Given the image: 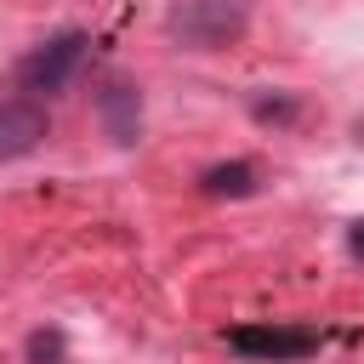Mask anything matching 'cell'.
Returning a JSON list of instances; mask_svg holds the SVG:
<instances>
[{"instance_id": "obj_1", "label": "cell", "mask_w": 364, "mask_h": 364, "mask_svg": "<svg viewBox=\"0 0 364 364\" xmlns=\"http://www.w3.org/2000/svg\"><path fill=\"white\" fill-rule=\"evenodd\" d=\"M250 28L245 0H171L165 6V34L182 51H228Z\"/></svg>"}, {"instance_id": "obj_7", "label": "cell", "mask_w": 364, "mask_h": 364, "mask_svg": "<svg viewBox=\"0 0 364 364\" xmlns=\"http://www.w3.org/2000/svg\"><path fill=\"white\" fill-rule=\"evenodd\" d=\"M250 114L262 125H290L296 119V97H250Z\"/></svg>"}, {"instance_id": "obj_6", "label": "cell", "mask_w": 364, "mask_h": 364, "mask_svg": "<svg viewBox=\"0 0 364 364\" xmlns=\"http://www.w3.org/2000/svg\"><path fill=\"white\" fill-rule=\"evenodd\" d=\"M199 193H210V199H250V193H256V165H245V159L210 165V171L199 176Z\"/></svg>"}, {"instance_id": "obj_3", "label": "cell", "mask_w": 364, "mask_h": 364, "mask_svg": "<svg viewBox=\"0 0 364 364\" xmlns=\"http://www.w3.org/2000/svg\"><path fill=\"white\" fill-rule=\"evenodd\" d=\"M91 114H97V125H102V136L114 148H136L142 142V85L131 74H108L97 85V97H91Z\"/></svg>"}, {"instance_id": "obj_2", "label": "cell", "mask_w": 364, "mask_h": 364, "mask_svg": "<svg viewBox=\"0 0 364 364\" xmlns=\"http://www.w3.org/2000/svg\"><path fill=\"white\" fill-rule=\"evenodd\" d=\"M85 51H91V34H85V28H63V34L40 40V46L17 63V85H23L34 102H40V97H57V91H68V80L80 74Z\"/></svg>"}, {"instance_id": "obj_5", "label": "cell", "mask_w": 364, "mask_h": 364, "mask_svg": "<svg viewBox=\"0 0 364 364\" xmlns=\"http://www.w3.org/2000/svg\"><path fill=\"white\" fill-rule=\"evenodd\" d=\"M228 347L245 353V358H307L318 347V336L313 330H284V324H245V330L228 336Z\"/></svg>"}, {"instance_id": "obj_8", "label": "cell", "mask_w": 364, "mask_h": 364, "mask_svg": "<svg viewBox=\"0 0 364 364\" xmlns=\"http://www.w3.org/2000/svg\"><path fill=\"white\" fill-rule=\"evenodd\" d=\"M28 353H34V364H57V353H63V336H57V330H40V336L28 341Z\"/></svg>"}, {"instance_id": "obj_4", "label": "cell", "mask_w": 364, "mask_h": 364, "mask_svg": "<svg viewBox=\"0 0 364 364\" xmlns=\"http://www.w3.org/2000/svg\"><path fill=\"white\" fill-rule=\"evenodd\" d=\"M51 136V114L34 97H0V159H28Z\"/></svg>"}, {"instance_id": "obj_9", "label": "cell", "mask_w": 364, "mask_h": 364, "mask_svg": "<svg viewBox=\"0 0 364 364\" xmlns=\"http://www.w3.org/2000/svg\"><path fill=\"white\" fill-rule=\"evenodd\" d=\"M347 250L364 262V222H353V233H347Z\"/></svg>"}]
</instances>
